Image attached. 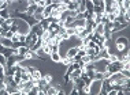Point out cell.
<instances>
[{
  "label": "cell",
  "instance_id": "obj_1",
  "mask_svg": "<svg viewBox=\"0 0 130 95\" xmlns=\"http://www.w3.org/2000/svg\"><path fill=\"white\" fill-rule=\"evenodd\" d=\"M115 46H117L118 49V52H126L127 50V48H129V38H126V37H118V40L117 42H115Z\"/></svg>",
  "mask_w": 130,
  "mask_h": 95
},
{
  "label": "cell",
  "instance_id": "obj_2",
  "mask_svg": "<svg viewBox=\"0 0 130 95\" xmlns=\"http://www.w3.org/2000/svg\"><path fill=\"white\" fill-rule=\"evenodd\" d=\"M0 44H2L3 46H6V48H12V41H11V38H6V37L0 38Z\"/></svg>",
  "mask_w": 130,
  "mask_h": 95
},
{
  "label": "cell",
  "instance_id": "obj_3",
  "mask_svg": "<svg viewBox=\"0 0 130 95\" xmlns=\"http://www.w3.org/2000/svg\"><path fill=\"white\" fill-rule=\"evenodd\" d=\"M41 49L44 50V53L45 56H50L52 53V46L50 44H45V42H43V45H41Z\"/></svg>",
  "mask_w": 130,
  "mask_h": 95
},
{
  "label": "cell",
  "instance_id": "obj_4",
  "mask_svg": "<svg viewBox=\"0 0 130 95\" xmlns=\"http://www.w3.org/2000/svg\"><path fill=\"white\" fill-rule=\"evenodd\" d=\"M50 57L54 62H60V60H62V56H60L59 52H52V53L50 54Z\"/></svg>",
  "mask_w": 130,
  "mask_h": 95
},
{
  "label": "cell",
  "instance_id": "obj_5",
  "mask_svg": "<svg viewBox=\"0 0 130 95\" xmlns=\"http://www.w3.org/2000/svg\"><path fill=\"white\" fill-rule=\"evenodd\" d=\"M74 27H85L86 26V19L81 18V19H74Z\"/></svg>",
  "mask_w": 130,
  "mask_h": 95
},
{
  "label": "cell",
  "instance_id": "obj_6",
  "mask_svg": "<svg viewBox=\"0 0 130 95\" xmlns=\"http://www.w3.org/2000/svg\"><path fill=\"white\" fill-rule=\"evenodd\" d=\"M36 10H37V4H29L26 7V14L27 15H33L34 12H36Z\"/></svg>",
  "mask_w": 130,
  "mask_h": 95
},
{
  "label": "cell",
  "instance_id": "obj_7",
  "mask_svg": "<svg viewBox=\"0 0 130 95\" xmlns=\"http://www.w3.org/2000/svg\"><path fill=\"white\" fill-rule=\"evenodd\" d=\"M41 77H43V73L38 71V69H34V71L31 72V80H40Z\"/></svg>",
  "mask_w": 130,
  "mask_h": 95
},
{
  "label": "cell",
  "instance_id": "obj_8",
  "mask_svg": "<svg viewBox=\"0 0 130 95\" xmlns=\"http://www.w3.org/2000/svg\"><path fill=\"white\" fill-rule=\"evenodd\" d=\"M103 31H104V24L103 23H96V26H94V29H93V33L103 34Z\"/></svg>",
  "mask_w": 130,
  "mask_h": 95
},
{
  "label": "cell",
  "instance_id": "obj_9",
  "mask_svg": "<svg viewBox=\"0 0 130 95\" xmlns=\"http://www.w3.org/2000/svg\"><path fill=\"white\" fill-rule=\"evenodd\" d=\"M77 53H78V48H71V49H69V50H67V53H66V57L73 58Z\"/></svg>",
  "mask_w": 130,
  "mask_h": 95
},
{
  "label": "cell",
  "instance_id": "obj_10",
  "mask_svg": "<svg viewBox=\"0 0 130 95\" xmlns=\"http://www.w3.org/2000/svg\"><path fill=\"white\" fill-rule=\"evenodd\" d=\"M78 4H79V2H70L67 4V10H70V11H75V10H78Z\"/></svg>",
  "mask_w": 130,
  "mask_h": 95
},
{
  "label": "cell",
  "instance_id": "obj_11",
  "mask_svg": "<svg viewBox=\"0 0 130 95\" xmlns=\"http://www.w3.org/2000/svg\"><path fill=\"white\" fill-rule=\"evenodd\" d=\"M81 73H82V69L81 68H77V69H74V71L71 72V75H70V79H75V77H79L81 76Z\"/></svg>",
  "mask_w": 130,
  "mask_h": 95
},
{
  "label": "cell",
  "instance_id": "obj_12",
  "mask_svg": "<svg viewBox=\"0 0 130 95\" xmlns=\"http://www.w3.org/2000/svg\"><path fill=\"white\" fill-rule=\"evenodd\" d=\"M50 18L48 19H43V20H40V24H41V27H43V30H48V27H50Z\"/></svg>",
  "mask_w": 130,
  "mask_h": 95
},
{
  "label": "cell",
  "instance_id": "obj_13",
  "mask_svg": "<svg viewBox=\"0 0 130 95\" xmlns=\"http://www.w3.org/2000/svg\"><path fill=\"white\" fill-rule=\"evenodd\" d=\"M10 11L7 8H4V10H0V18H3V19H8L10 18Z\"/></svg>",
  "mask_w": 130,
  "mask_h": 95
},
{
  "label": "cell",
  "instance_id": "obj_14",
  "mask_svg": "<svg viewBox=\"0 0 130 95\" xmlns=\"http://www.w3.org/2000/svg\"><path fill=\"white\" fill-rule=\"evenodd\" d=\"M58 94V90L55 88V86H48V88H47V95H56Z\"/></svg>",
  "mask_w": 130,
  "mask_h": 95
},
{
  "label": "cell",
  "instance_id": "obj_15",
  "mask_svg": "<svg viewBox=\"0 0 130 95\" xmlns=\"http://www.w3.org/2000/svg\"><path fill=\"white\" fill-rule=\"evenodd\" d=\"M17 50H18V54L23 56L25 53H27V50H29V48H27V46H19V48H17Z\"/></svg>",
  "mask_w": 130,
  "mask_h": 95
},
{
  "label": "cell",
  "instance_id": "obj_16",
  "mask_svg": "<svg viewBox=\"0 0 130 95\" xmlns=\"http://www.w3.org/2000/svg\"><path fill=\"white\" fill-rule=\"evenodd\" d=\"M66 33L70 36V38L75 37V29H74V27H66Z\"/></svg>",
  "mask_w": 130,
  "mask_h": 95
},
{
  "label": "cell",
  "instance_id": "obj_17",
  "mask_svg": "<svg viewBox=\"0 0 130 95\" xmlns=\"http://www.w3.org/2000/svg\"><path fill=\"white\" fill-rule=\"evenodd\" d=\"M6 88H7V83L4 82V79H0V91L3 94H6Z\"/></svg>",
  "mask_w": 130,
  "mask_h": 95
},
{
  "label": "cell",
  "instance_id": "obj_18",
  "mask_svg": "<svg viewBox=\"0 0 130 95\" xmlns=\"http://www.w3.org/2000/svg\"><path fill=\"white\" fill-rule=\"evenodd\" d=\"M21 79H22V82H29V80H31V75L30 73H22L21 75Z\"/></svg>",
  "mask_w": 130,
  "mask_h": 95
},
{
  "label": "cell",
  "instance_id": "obj_19",
  "mask_svg": "<svg viewBox=\"0 0 130 95\" xmlns=\"http://www.w3.org/2000/svg\"><path fill=\"white\" fill-rule=\"evenodd\" d=\"M6 77V67L0 64V79H4Z\"/></svg>",
  "mask_w": 130,
  "mask_h": 95
},
{
  "label": "cell",
  "instance_id": "obj_20",
  "mask_svg": "<svg viewBox=\"0 0 130 95\" xmlns=\"http://www.w3.org/2000/svg\"><path fill=\"white\" fill-rule=\"evenodd\" d=\"M11 41H12V44H15V42H18V41H19V33H15V34H12V37H11Z\"/></svg>",
  "mask_w": 130,
  "mask_h": 95
},
{
  "label": "cell",
  "instance_id": "obj_21",
  "mask_svg": "<svg viewBox=\"0 0 130 95\" xmlns=\"http://www.w3.org/2000/svg\"><path fill=\"white\" fill-rule=\"evenodd\" d=\"M6 62H7V58H6L2 53H0V64H2V65H6Z\"/></svg>",
  "mask_w": 130,
  "mask_h": 95
},
{
  "label": "cell",
  "instance_id": "obj_22",
  "mask_svg": "<svg viewBox=\"0 0 130 95\" xmlns=\"http://www.w3.org/2000/svg\"><path fill=\"white\" fill-rule=\"evenodd\" d=\"M43 77H44V80H45L47 83H51V82H52V76H51V75H43Z\"/></svg>",
  "mask_w": 130,
  "mask_h": 95
},
{
  "label": "cell",
  "instance_id": "obj_23",
  "mask_svg": "<svg viewBox=\"0 0 130 95\" xmlns=\"http://www.w3.org/2000/svg\"><path fill=\"white\" fill-rule=\"evenodd\" d=\"M121 73H122L123 76H126V77H129V76H130V73H129V69H122V71H121Z\"/></svg>",
  "mask_w": 130,
  "mask_h": 95
},
{
  "label": "cell",
  "instance_id": "obj_24",
  "mask_svg": "<svg viewBox=\"0 0 130 95\" xmlns=\"http://www.w3.org/2000/svg\"><path fill=\"white\" fill-rule=\"evenodd\" d=\"M26 69H27V73H30V75H31V72H33L36 68H33V67H27V65H26Z\"/></svg>",
  "mask_w": 130,
  "mask_h": 95
},
{
  "label": "cell",
  "instance_id": "obj_25",
  "mask_svg": "<svg viewBox=\"0 0 130 95\" xmlns=\"http://www.w3.org/2000/svg\"><path fill=\"white\" fill-rule=\"evenodd\" d=\"M70 94H79V90L77 88V87H74V88H73L71 91H70Z\"/></svg>",
  "mask_w": 130,
  "mask_h": 95
},
{
  "label": "cell",
  "instance_id": "obj_26",
  "mask_svg": "<svg viewBox=\"0 0 130 95\" xmlns=\"http://www.w3.org/2000/svg\"><path fill=\"white\" fill-rule=\"evenodd\" d=\"M4 22H6V19H3V18H0V26H2V24H3V23H4Z\"/></svg>",
  "mask_w": 130,
  "mask_h": 95
},
{
  "label": "cell",
  "instance_id": "obj_27",
  "mask_svg": "<svg viewBox=\"0 0 130 95\" xmlns=\"http://www.w3.org/2000/svg\"><path fill=\"white\" fill-rule=\"evenodd\" d=\"M115 2H117L119 6H122V2H123V0H115Z\"/></svg>",
  "mask_w": 130,
  "mask_h": 95
},
{
  "label": "cell",
  "instance_id": "obj_28",
  "mask_svg": "<svg viewBox=\"0 0 130 95\" xmlns=\"http://www.w3.org/2000/svg\"><path fill=\"white\" fill-rule=\"evenodd\" d=\"M15 2H17V0H15Z\"/></svg>",
  "mask_w": 130,
  "mask_h": 95
}]
</instances>
